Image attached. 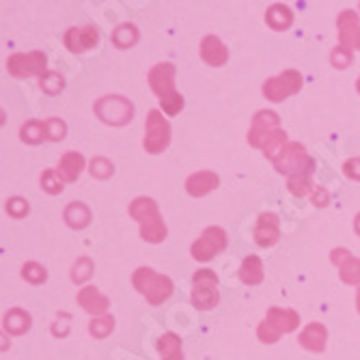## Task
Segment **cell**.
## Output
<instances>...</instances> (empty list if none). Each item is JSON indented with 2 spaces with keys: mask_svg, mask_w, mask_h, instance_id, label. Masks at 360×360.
Instances as JSON below:
<instances>
[{
  "mask_svg": "<svg viewBox=\"0 0 360 360\" xmlns=\"http://www.w3.org/2000/svg\"><path fill=\"white\" fill-rule=\"evenodd\" d=\"M302 84H304V78L300 72L287 70V72L278 74L276 78H268L264 82V95L270 102H283L287 97L296 95L302 89Z\"/></svg>",
  "mask_w": 360,
  "mask_h": 360,
  "instance_id": "obj_9",
  "label": "cell"
},
{
  "mask_svg": "<svg viewBox=\"0 0 360 360\" xmlns=\"http://www.w3.org/2000/svg\"><path fill=\"white\" fill-rule=\"evenodd\" d=\"M115 330V317L102 315V317H93L89 323V335L95 339H106Z\"/></svg>",
  "mask_w": 360,
  "mask_h": 360,
  "instance_id": "obj_31",
  "label": "cell"
},
{
  "mask_svg": "<svg viewBox=\"0 0 360 360\" xmlns=\"http://www.w3.org/2000/svg\"><path fill=\"white\" fill-rule=\"evenodd\" d=\"M158 352L160 360H184L181 339L175 333H165L158 339Z\"/></svg>",
  "mask_w": 360,
  "mask_h": 360,
  "instance_id": "obj_25",
  "label": "cell"
},
{
  "mask_svg": "<svg viewBox=\"0 0 360 360\" xmlns=\"http://www.w3.org/2000/svg\"><path fill=\"white\" fill-rule=\"evenodd\" d=\"M343 175L352 181H360V158H349L343 165Z\"/></svg>",
  "mask_w": 360,
  "mask_h": 360,
  "instance_id": "obj_41",
  "label": "cell"
},
{
  "mask_svg": "<svg viewBox=\"0 0 360 360\" xmlns=\"http://www.w3.org/2000/svg\"><path fill=\"white\" fill-rule=\"evenodd\" d=\"M70 333V323H63V326H58V321H54L52 323V335H56V337H65Z\"/></svg>",
  "mask_w": 360,
  "mask_h": 360,
  "instance_id": "obj_43",
  "label": "cell"
},
{
  "mask_svg": "<svg viewBox=\"0 0 360 360\" xmlns=\"http://www.w3.org/2000/svg\"><path fill=\"white\" fill-rule=\"evenodd\" d=\"M95 117L100 119L102 123L106 125H112V127H121V125H127L134 117V106L132 102L127 100L123 95H106L102 100H97L95 106Z\"/></svg>",
  "mask_w": 360,
  "mask_h": 360,
  "instance_id": "obj_4",
  "label": "cell"
},
{
  "mask_svg": "<svg viewBox=\"0 0 360 360\" xmlns=\"http://www.w3.org/2000/svg\"><path fill=\"white\" fill-rule=\"evenodd\" d=\"M201 58L212 68H222L229 60V50L216 35H207L201 41Z\"/></svg>",
  "mask_w": 360,
  "mask_h": 360,
  "instance_id": "obj_20",
  "label": "cell"
},
{
  "mask_svg": "<svg viewBox=\"0 0 360 360\" xmlns=\"http://www.w3.org/2000/svg\"><path fill=\"white\" fill-rule=\"evenodd\" d=\"M63 218H65V222H68L70 229L80 231V229H86L91 224V210H89L86 203L74 201V203H70L68 207H65Z\"/></svg>",
  "mask_w": 360,
  "mask_h": 360,
  "instance_id": "obj_22",
  "label": "cell"
},
{
  "mask_svg": "<svg viewBox=\"0 0 360 360\" xmlns=\"http://www.w3.org/2000/svg\"><path fill=\"white\" fill-rule=\"evenodd\" d=\"M5 210H7V214H9L11 218L20 220V218H24V216L30 212V205H28L26 199H22V196H13V199L7 201Z\"/></svg>",
  "mask_w": 360,
  "mask_h": 360,
  "instance_id": "obj_40",
  "label": "cell"
},
{
  "mask_svg": "<svg viewBox=\"0 0 360 360\" xmlns=\"http://www.w3.org/2000/svg\"><path fill=\"white\" fill-rule=\"evenodd\" d=\"M272 162H274V169L283 175H296V173L313 171V160L309 158L302 143H287Z\"/></svg>",
  "mask_w": 360,
  "mask_h": 360,
  "instance_id": "obj_7",
  "label": "cell"
},
{
  "mask_svg": "<svg viewBox=\"0 0 360 360\" xmlns=\"http://www.w3.org/2000/svg\"><path fill=\"white\" fill-rule=\"evenodd\" d=\"M91 276H93V261L89 257H80L76 264H74V268H72V281L76 285H82Z\"/></svg>",
  "mask_w": 360,
  "mask_h": 360,
  "instance_id": "obj_36",
  "label": "cell"
},
{
  "mask_svg": "<svg viewBox=\"0 0 360 360\" xmlns=\"http://www.w3.org/2000/svg\"><path fill=\"white\" fill-rule=\"evenodd\" d=\"M354 231H356V236H360V214L354 218Z\"/></svg>",
  "mask_w": 360,
  "mask_h": 360,
  "instance_id": "obj_44",
  "label": "cell"
},
{
  "mask_svg": "<svg viewBox=\"0 0 360 360\" xmlns=\"http://www.w3.org/2000/svg\"><path fill=\"white\" fill-rule=\"evenodd\" d=\"M311 173L313 171H304V173H296V175H289L287 177V190L293 196H307L313 188L311 184Z\"/></svg>",
  "mask_w": 360,
  "mask_h": 360,
  "instance_id": "obj_30",
  "label": "cell"
},
{
  "mask_svg": "<svg viewBox=\"0 0 360 360\" xmlns=\"http://www.w3.org/2000/svg\"><path fill=\"white\" fill-rule=\"evenodd\" d=\"M328 203H330V194H328V190H326V188H317L315 194H313V205H315V207H326Z\"/></svg>",
  "mask_w": 360,
  "mask_h": 360,
  "instance_id": "obj_42",
  "label": "cell"
},
{
  "mask_svg": "<svg viewBox=\"0 0 360 360\" xmlns=\"http://www.w3.org/2000/svg\"><path fill=\"white\" fill-rule=\"evenodd\" d=\"M20 139L22 143L26 145H39L44 141H48V127H46V121H39V119H30L22 125L20 129Z\"/></svg>",
  "mask_w": 360,
  "mask_h": 360,
  "instance_id": "obj_27",
  "label": "cell"
},
{
  "mask_svg": "<svg viewBox=\"0 0 360 360\" xmlns=\"http://www.w3.org/2000/svg\"><path fill=\"white\" fill-rule=\"evenodd\" d=\"M330 261L339 268V276L345 285L360 287V259L354 257L347 248H335L330 252Z\"/></svg>",
  "mask_w": 360,
  "mask_h": 360,
  "instance_id": "obj_14",
  "label": "cell"
},
{
  "mask_svg": "<svg viewBox=\"0 0 360 360\" xmlns=\"http://www.w3.org/2000/svg\"><path fill=\"white\" fill-rule=\"evenodd\" d=\"M141 238L149 244H162L167 240V224L162 220V216L151 218L141 224Z\"/></svg>",
  "mask_w": 360,
  "mask_h": 360,
  "instance_id": "obj_28",
  "label": "cell"
},
{
  "mask_svg": "<svg viewBox=\"0 0 360 360\" xmlns=\"http://www.w3.org/2000/svg\"><path fill=\"white\" fill-rule=\"evenodd\" d=\"M48 58L41 50L32 52H15L7 58V72L13 78H30V76H44L48 72Z\"/></svg>",
  "mask_w": 360,
  "mask_h": 360,
  "instance_id": "obj_8",
  "label": "cell"
},
{
  "mask_svg": "<svg viewBox=\"0 0 360 360\" xmlns=\"http://www.w3.org/2000/svg\"><path fill=\"white\" fill-rule=\"evenodd\" d=\"M281 129V117L274 112V110H259L255 117H252V123H250V129H248V143L257 149L264 147L266 139Z\"/></svg>",
  "mask_w": 360,
  "mask_h": 360,
  "instance_id": "obj_11",
  "label": "cell"
},
{
  "mask_svg": "<svg viewBox=\"0 0 360 360\" xmlns=\"http://www.w3.org/2000/svg\"><path fill=\"white\" fill-rule=\"evenodd\" d=\"M147 82L151 91L160 97V106L165 108L169 117H175L184 108V95L175 89V65L173 63H158L151 68Z\"/></svg>",
  "mask_w": 360,
  "mask_h": 360,
  "instance_id": "obj_1",
  "label": "cell"
},
{
  "mask_svg": "<svg viewBox=\"0 0 360 360\" xmlns=\"http://www.w3.org/2000/svg\"><path fill=\"white\" fill-rule=\"evenodd\" d=\"M356 309H358V313H360V287H358V291H356Z\"/></svg>",
  "mask_w": 360,
  "mask_h": 360,
  "instance_id": "obj_45",
  "label": "cell"
},
{
  "mask_svg": "<svg viewBox=\"0 0 360 360\" xmlns=\"http://www.w3.org/2000/svg\"><path fill=\"white\" fill-rule=\"evenodd\" d=\"M226 248V231L222 226H207L190 248L192 257L201 264H207L216 255H220Z\"/></svg>",
  "mask_w": 360,
  "mask_h": 360,
  "instance_id": "obj_10",
  "label": "cell"
},
{
  "mask_svg": "<svg viewBox=\"0 0 360 360\" xmlns=\"http://www.w3.org/2000/svg\"><path fill=\"white\" fill-rule=\"evenodd\" d=\"M129 216L143 224L151 218H158L160 210H158V203L153 199H149V196H139V199L129 203Z\"/></svg>",
  "mask_w": 360,
  "mask_h": 360,
  "instance_id": "obj_26",
  "label": "cell"
},
{
  "mask_svg": "<svg viewBox=\"0 0 360 360\" xmlns=\"http://www.w3.org/2000/svg\"><path fill=\"white\" fill-rule=\"evenodd\" d=\"M285 145H287V132H285V129H276V132H272L266 139V143H264V147H261V151H264L266 158L274 160Z\"/></svg>",
  "mask_w": 360,
  "mask_h": 360,
  "instance_id": "obj_32",
  "label": "cell"
},
{
  "mask_svg": "<svg viewBox=\"0 0 360 360\" xmlns=\"http://www.w3.org/2000/svg\"><path fill=\"white\" fill-rule=\"evenodd\" d=\"M46 127H48V141H52V143H58V141H63L65 136H68V125H65V121H60L56 117L48 119Z\"/></svg>",
  "mask_w": 360,
  "mask_h": 360,
  "instance_id": "obj_39",
  "label": "cell"
},
{
  "mask_svg": "<svg viewBox=\"0 0 360 360\" xmlns=\"http://www.w3.org/2000/svg\"><path fill=\"white\" fill-rule=\"evenodd\" d=\"M63 188H65V181L60 179L56 169H50L41 175V190H46L48 194H60Z\"/></svg>",
  "mask_w": 360,
  "mask_h": 360,
  "instance_id": "obj_37",
  "label": "cell"
},
{
  "mask_svg": "<svg viewBox=\"0 0 360 360\" xmlns=\"http://www.w3.org/2000/svg\"><path fill=\"white\" fill-rule=\"evenodd\" d=\"M337 30L341 46L347 50H358L360 52V22H358V11L343 9L337 18Z\"/></svg>",
  "mask_w": 360,
  "mask_h": 360,
  "instance_id": "obj_13",
  "label": "cell"
},
{
  "mask_svg": "<svg viewBox=\"0 0 360 360\" xmlns=\"http://www.w3.org/2000/svg\"><path fill=\"white\" fill-rule=\"evenodd\" d=\"M352 60H354V52L343 48V46H337L330 52V63H333V68H337V70H347L352 65Z\"/></svg>",
  "mask_w": 360,
  "mask_h": 360,
  "instance_id": "obj_38",
  "label": "cell"
},
{
  "mask_svg": "<svg viewBox=\"0 0 360 360\" xmlns=\"http://www.w3.org/2000/svg\"><path fill=\"white\" fill-rule=\"evenodd\" d=\"M300 326V315L293 309H281V307H270L264 321L257 328V339L261 343H276L283 335H289L298 330Z\"/></svg>",
  "mask_w": 360,
  "mask_h": 360,
  "instance_id": "obj_3",
  "label": "cell"
},
{
  "mask_svg": "<svg viewBox=\"0 0 360 360\" xmlns=\"http://www.w3.org/2000/svg\"><path fill=\"white\" fill-rule=\"evenodd\" d=\"M139 28L134 26V24H119L115 30H112V35H110V39H112V44L117 46V48H121V50H127V48H132V46H136L139 44Z\"/></svg>",
  "mask_w": 360,
  "mask_h": 360,
  "instance_id": "obj_29",
  "label": "cell"
},
{
  "mask_svg": "<svg viewBox=\"0 0 360 360\" xmlns=\"http://www.w3.org/2000/svg\"><path fill=\"white\" fill-rule=\"evenodd\" d=\"M22 278L30 285H41L48 281V270L41 264H37V261H28V264L22 266Z\"/></svg>",
  "mask_w": 360,
  "mask_h": 360,
  "instance_id": "obj_33",
  "label": "cell"
},
{
  "mask_svg": "<svg viewBox=\"0 0 360 360\" xmlns=\"http://www.w3.org/2000/svg\"><path fill=\"white\" fill-rule=\"evenodd\" d=\"M298 343L313 354H321L326 349V343H328V330H326L323 323L313 321V323L304 326V330L298 337Z\"/></svg>",
  "mask_w": 360,
  "mask_h": 360,
  "instance_id": "obj_18",
  "label": "cell"
},
{
  "mask_svg": "<svg viewBox=\"0 0 360 360\" xmlns=\"http://www.w3.org/2000/svg\"><path fill=\"white\" fill-rule=\"evenodd\" d=\"M252 238H255L257 246H261V248L274 246L278 242V238H281V220H278V216L272 214V212L261 214L259 220H257Z\"/></svg>",
  "mask_w": 360,
  "mask_h": 360,
  "instance_id": "obj_15",
  "label": "cell"
},
{
  "mask_svg": "<svg viewBox=\"0 0 360 360\" xmlns=\"http://www.w3.org/2000/svg\"><path fill=\"white\" fill-rule=\"evenodd\" d=\"M65 48L74 54H82L86 50H93L97 44H100V30L95 26H74L65 32Z\"/></svg>",
  "mask_w": 360,
  "mask_h": 360,
  "instance_id": "obj_12",
  "label": "cell"
},
{
  "mask_svg": "<svg viewBox=\"0 0 360 360\" xmlns=\"http://www.w3.org/2000/svg\"><path fill=\"white\" fill-rule=\"evenodd\" d=\"M91 175L95 179H110L115 175V167H112V162L108 158H93L91 160Z\"/></svg>",
  "mask_w": 360,
  "mask_h": 360,
  "instance_id": "obj_35",
  "label": "cell"
},
{
  "mask_svg": "<svg viewBox=\"0 0 360 360\" xmlns=\"http://www.w3.org/2000/svg\"><path fill=\"white\" fill-rule=\"evenodd\" d=\"M30 323H32V319L24 309H11L3 317V330L13 337H20L30 330Z\"/></svg>",
  "mask_w": 360,
  "mask_h": 360,
  "instance_id": "obj_21",
  "label": "cell"
},
{
  "mask_svg": "<svg viewBox=\"0 0 360 360\" xmlns=\"http://www.w3.org/2000/svg\"><path fill=\"white\" fill-rule=\"evenodd\" d=\"M220 300L218 276L214 270H199L192 276V304L199 311H212Z\"/></svg>",
  "mask_w": 360,
  "mask_h": 360,
  "instance_id": "obj_5",
  "label": "cell"
},
{
  "mask_svg": "<svg viewBox=\"0 0 360 360\" xmlns=\"http://www.w3.org/2000/svg\"><path fill=\"white\" fill-rule=\"evenodd\" d=\"M132 285L134 289L141 293V296L151 304V307H160L165 304L171 296H173V281L165 274H158L151 268H136L132 274Z\"/></svg>",
  "mask_w": 360,
  "mask_h": 360,
  "instance_id": "obj_2",
  "label": "cell"
},
{
  "mask_svg": "<svg viewBox=\"0 0 360 360\" xmlns=\"http://www.w3.org/2000/svg\"><path fill=\"white\" fill-rule=\"evenodd\" d=\"M78 304L93 317H102L110 309V300L93 285H86L78 291Z\"/></svg>",
  "mask_w": 360,
  "mask_h": 360,
  "instance_id": "obj_16",
  "label": "cell"
},
{
  "mask_svg": "<svg viewBox=\"0 0 360 360\" xmlns=\"http://www.w3.org/2000/svg\"><path fill=\"white\" fill-rule=\"evenodd\" d=\"M82 171H84V155L78 151H68L58 160L56 173L65 184H74L82 175Z\"/></svg>",
  "mask_w": 360,
  "mask_h": 360,
  "instance_id": "obj_19",
  "label": "cell"
},
{
  "mask_svg": "<svg viewBox=\"0 0 360 360\" xmlns=\"http://www.w3.org/2000/svg\"><path fill=\"white\" fill-rule=\"evenodd\" d=\"M240 281L244 285H259L264 281V261L257 255H248L240 266Z\"/></svg>",
  "mask_w": 360,
  "mask_h": 360,
  "instance_id": "obj_23",
  "label": "cell"
},
{
  "mask_svg": "<svg viewBox=\"0 0 360 360\" xmlns=\"http://www.w3.org/2000/svg\"><path fill=\"white\" fill-rule=\"evenodd\" d=\"M266 22L272 30H287L293 24V11L283 5V3H274L272 7H268L266 11Z\"/></svg>",
  "mask_w": 360,
  "mask_h": 360,
  "instance_id": "obj_24",
  "label": "cell"
},
{
  "mask_svg": "<svg viewBox=\"0 0 360 360\" xmlns=\"http://www.w3.org/2000/svg\"><path fill=\"white\" fill-rule=\"evenodd\" d=\"M39 86L44 93L48 95H58L63 89H65V78L58 74V72H46L41 78H39Z\"/></svg>",
  "mask_w": 360,
  "mask_h": 360,
  "instance_id": "obj_34",
  "label": "cell"
},
{
  "mask_svg": "<svg viewBox=\"0 0 360 360\" xmlns=\"http://www.w3.org/2000/svg\"><path fill=\"white\" fill-rule=\"evenodd\" d=\"M171 143V123L160 110H149L145 121V141L143 147L147 153H162Z\"/></svg>",
  "mask_w": 360,
  "mask_h": 360,
  "instance_id": "obj_6",
  "label": "cell"
},
{
  "mask_svg": "<svg viewBox=\"0 0 360 360\" xmlns=\"http://www.w3.org/2000/svg\"><path fill=\"white\" fill-rule=\"evenodd\" d=\"M220 186V177L212 171H199L192 173L186 179V192L194 199H201V196H207L210 192H214Z\"/></svg>",
  "mask_w": 360,
  "mask_h": 360,
  "instance_id": "obj_17",
  "label": "cell"
},
{
  "mask_svg": "<svg viewBox=\"0 0 360 360\" xmlns=\"http://www.w3.org/2000/svg\"><path fill=\"white\" fill-rule=\"evenodd\" d=\"M356 89H358V93H360V78H358V82H356Z\"/></svg>",
  "mask_w": 360,
  "mask_h": 360,
  "instance_id": "obj_46",
  "label": "cell"
}]
</instances>
